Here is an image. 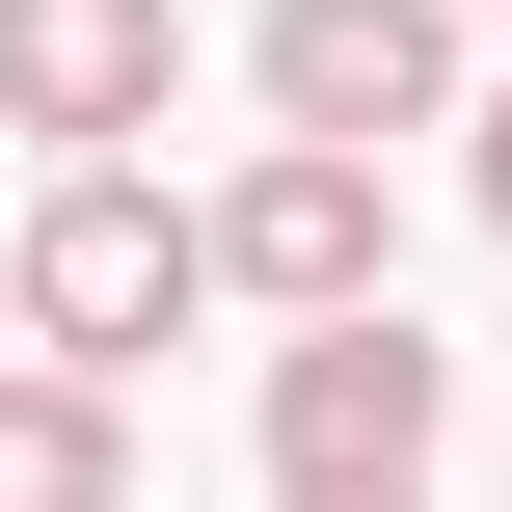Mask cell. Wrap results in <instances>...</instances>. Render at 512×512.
Wrapping results in <instances>:
<instances>
[{
  "instance_id": "obj_7",
  "label": "cell",
  "mask_w": 512,
  "mask_h": 512,
  "mask_svg": "<svg viewBox=\"0 0 512 512\" xmlns=\"http://www.w3.org/2000/svg\"><path fill=\"white\" fill-rule=\"evenodd\" d=\"M459 189H486V243H512V81H486V108H459Z\"/></svg>"
},
{
  "instance_id": "obj_6",
  "label": "cell",
  "mask_w": 512,
  "mask_h": 512,
  "mask_svg": "<svg viewBox=\"0 0 512 512\" xmlns=\"http://www.w3.org/2000/svg\"><path fill=\"white\" fill-rule=\"evenodd\" d=\"M0 512H135V378L0 351Z\"/></svg>"
},
{
  "instance_id": "obj_5",
  "label": "cell",
  "mask_w": 512,
  "mask_h": 512,
  "mask_svg": "<svg viewBox=\"0 0 512 512\" xmlns=\"http://www.w3.org/2000/svg\"><path fill=\"white\" fill-rule=\"evenodd\" d=\"M162 81H189V0H0V135H162Z\"/></svg>"
},
{
  "instance_id": "obj_9",
  "label": "cell",
  "mask_w": 512,
  "mask_h": 512,
  "mask_svg": "<svg viewBox=\"0 0 512 512\" xmlns=\"http://www.w3.org/2000/svg\"><path fill=\"white\" fill-rule=\"evenodd\" d=\"M0 351H27V243H0Z\"/></svg>"
},
{
  "instance_id": "obj_10",
  "label": "cell",
  "mask_w": 512,
  "mask_h": 512,
  "mask_svg": "<svg viewBox=\"0 0 512 512\" xmlns=\"http://www.w3.org/2000/svg\"><path fill=\"white\" fill-rule=\"evenodd\" d=\"M459 27H512V0H459Z\"/></svg>"
},
{
  "instance_id": "obj_1",
  "label": "cell",
  "mask_w": 512,
  "mask_h": 512,
  "mask_svg": "<svg viewBox=\"0 0 512 512\" xmlns=\"http://www.w3.org/2000/svg\"><path fill=\"white\" fill-rule=\"evenodd\" d=\"M0 243H27V351H81V378H135V351H189V324H216V216H189L135 135H81Z\"/></svg>"
},
{
  "instance_id": "obj_3",
  "label": "cell",
  "mask_w": 512,
  "mask_h": 512,
  "mask_svg": "<svg viewBox=\"0 0 512 512\" xmlns=\"http://www.w3.org/2000/svg\"><path fill=\"white\" fill-rule=\"evenodd\" d=\"M432 432H459V351H432L405 297L270 324V486H432Z\"/></svg>"
},
{
  "instance_id": "obj_2",
  "label": "cell",
  "mask_w": 512,
  "mask_h": 512,
  "mask_svg": "<svg viewBox=\"0 0 512 512\" xmlns=\"http://www.w3.org/2000/svg\"><path fill=\"white\" fill-rule=\"evenodd\" d=\"M216 297L243 324H324V297H405V189H378V135H243L216 189Z\"/></svg>"
},
{
  "instance_id": "obj_4",
  "label": "cell",
  "mask_w": 512,
  "mask_h": 512,
  "mask_svg": "<svg viewBox=\"0 0 512 512\" xmlns=\"http://www.w3.org/2000/svg\"><path fill=\"white\" fill-rule=\"evenodd\" d=\"M270 135H459V0H243Z\"/></svg>"
},
{
  "instance_id": "obj_8",
  "label": "cell",
  "mask_w": 512,
  "mask_h": 512,
  "mask_svg": "<svg viewBox=\"0 0 512 512\" xmlns=\"http://www.w3.org/2000/svg\"><path fill=\"white\" fill-rule=\"evenodd\" d=\"M270 512H432V486H270Z\"/></svg>"
}]
</instances>
